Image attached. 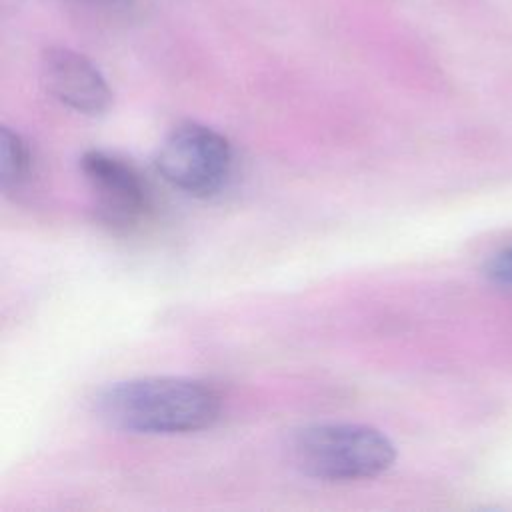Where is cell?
<instances>
[{"label":"cell","instance_id":"cell-1","mask_svg":"<svg viewBox=\"0 0 512 512\" xmlns=\"http://www.w3.org/2000/svg\"><path fill=\"white\" fill-rule=\"evenodd\" d=\"M222 410L220 394L206 382L150 376L116 382L96 398L98 416L134 434H186L210 428Z\"/></svg>","mask_w":512,"mask_h":512},{"label":"cell","instance_id":"cell-2","mask_svg":"<svg viewBox=\"0 0 512 512\" xmlns=\"http://www.w3.org/2000/svg\"><path fill=\"white\" fill-rule=\"evenodd\" d=\"M294 466L316 480L352 482L386 472L396 460L392 440L378 428L322 422L300 428L290 442Z\"/></svg>","mask_w":512,"mask_h":512},{"label":"cell","instance_id":"cell-3","mask_svg":"<svg viewBox=\"0 0 512 512\" xmlns=\"http://www.w3.org/2000/svg\"><path fill=\"white\" fill-rule=\"evenodd\" d=\"M230 142L210 126L182 122L162 140L156 154V168L174 188L210 198L224 190L232 174Z\"/></svg>","mask_w":512,"mask_h":512},{"label":"cell","instance_id":"cell-4","mask_svg":"<svg viewBox=\"0 0 512 512\" xmlns=\"http://www.w3.org/2000/svg\"><path fill=\"white\" fill-rule=\"evenodd\" d=\"M80 170L100 220L114 228H130L140 222L150 206V196L130 162L104 150H88L80 158Z\"/></svg>","mask_w":512,"mask_h":512},{"label":"cell","instance_id":"cell-5","mask_svg":"<svg viewBox=\"0 0 512 512\" xmlns=\"http://www.w3.org/2000/svg\"><path fill=\"white\" fill-rule=\"evenodd\" d=\"M40 72L46 90L60 104L86 116H98L110 108V86L86 56L68 48H48L42 54Z\"/></svg>","mask_w":512,"mask_h":512},{"label":"cell","instance_id":"cell-6","mask_svg":"<svg viewBox=\"0 0 512 512\" xmlns=\"http://www.w3.org/2000/svg\"><path fill=\"white\" fill-rule=\"evenodd\" d=\"M2 160H0V180L6 192L22 190L32 176L34 156L30 144L16 130L4 126L0 136Z\"/></svg>","mask_w":512,"mask_h":512},{"label":"cell","instance_id":"cell-7","mask_svg":"<svg viewBox=\"0 0 512 512\" xmlns=\"http://www.w3.org/2000/svg\"><path fill=\"white\" fill-rule=\"evenodd\" d=\"M488 274L492 280L504 286H512V246L492 258V262L488 264Z\"/></svg>","mask_w":512,"mask_h":512}]
</instances>
